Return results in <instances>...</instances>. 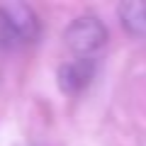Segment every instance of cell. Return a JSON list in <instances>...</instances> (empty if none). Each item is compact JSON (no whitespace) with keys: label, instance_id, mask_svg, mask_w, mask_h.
Returning <instances> with one entry per match:
<instances>
[{"label":"cell","instance_id":"cell-4","mask_svg":"<svg viewBox=\"0 0 146 146\" xmlns=\"http://www.w3.org/2000/svg\"><path fill=\"white\" fill-rule=\"evenodd\" d=\"M119 22L129 34L134 36H146V3L144 0H129L117 7Z\"/></svg>","mask_w":146,"mask_h":146},{"label":"cell","instance_id":"cell-3","mask_svg":"<svg viewBox=\"0 0 146 146\" xmlns=\"http://www.w3.org/2000/svg\"><path fill=\"white\" fill-rule=\"evenodd\" d=\"M5 10H7V17H10V22H12V27H15L22 44H32V42L39 39L42 25H39L36 12L29 5H25V3H10V5H5Z\"/></svg>","mask_w":146,"mask_h":146},{"label":"cell","instance_id":"cell-1","mask_svg":"<svg viewBox=\"0 0 146 146\" xmlns=\"http://www.w3.org/2000/svg\"><path fill=\"white\" fill-rule=\"evenodd\" d=\"M63 42L78 56L90 58V54L100 51L107 42V29L95 15H80L63 29Z\"/></svg>","mask_w":146,"mask_h":146},{"label":"cell","instance_id":"cell-2","mask_svg":"<svg viewBox=\"0 0 146 146\" xmlns=\"http://www.w3.org/2000/svg\"><path fill=\"white\" fill-rule=\"evenodd\" d=\"M93 76H95V61L85 58V56H78L58 68V88L68 95H76L90 85Z\"/></svg>","mask_w":146,"mask_h":146},{"label":"cell","instance_id":"cell-5","mask_svg":"<svg viewBox=\"0 0 146 146\" xmlns=\"http://www.w3.org/2000/svg\"><path fill=\"white\" fill-rule=\"evenodd\" d=\"M20 42V36H17L15 27H12L10 17H7V10L5 5H0V49H15Z\"/></svg>","mask_w":146,"mask_h":146}]
</instances>
